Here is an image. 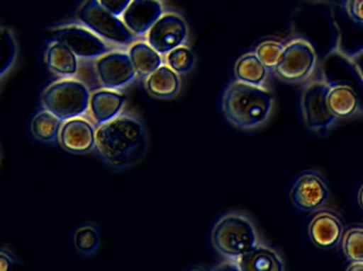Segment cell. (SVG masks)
<instances>
[{
    "label": "cell",
    "mask_w": 363,
    "mask_h": 271,
    "mask_svg": "<svg viewBox=\"0 0 363 271\" xmlns=\"http://www.w3.org/2000/svg\"><path fill=\"white\" fill-rule=\"evenodd\" d=\"M166 65L179 74H187L194 65V55L188 47L182 46L174 49L165 55Z\"/></svg>",
    "instance_id": "obj_27"
},
{
    "label": "cell",
    "mask_w": 363,
    "mask_h": 271,
    "mask_svg": "<svg viewBox=\"0 0 363 271\" xmlns=\"http://www.w3.org/2000/svg\"><path fill=\"white\" fill-rule=\"evenodd\" d=\"M127 98L119 91L101 88L91 93L89 114L96 125H104L123 114Z\"/></svg>",
    "instance_id": "obj_15"
},
{
    "label": "cell",
    "mask_w": 363,
    "mask_h": 271,
    "mask_svg": "<svg viewBox=\"0 0 363 271\" xmlns=\"http://www.w3.org/2000/svg\"><path fill=\"white\" fill-rule=\"evenodd\" d=\"M347 270H363V261H352L347 267Z\"/></svg>",
    "instance_id": "obj_31"
},
{
    "label": "cell",
    "mask_w": 363,
    "mask_h": 271,
    "mask_svg": "<svg viewBox=\"0 0 363 271\" xmlns=\"http://www.w3.org/2000/svg\"><path fill=\"white\" fill-rule=\"evenodd\" d=\"M99 244L100 234L95 226L83 225L74 231V245L82 255L95 253Z\"/></svg>",
    "instance_id": "obj_23"
},
{
    "label": "cell",
    "mask_w": 363,
    "mask_h": 271,
    "mask_svg": "<svg viewBox=\"0 0 363 271\" xmlns=\"http://www.w3.org/2000/svg\"><path fill=\"white\" fill-rule=\"evenodd\" d=\"M330 83L313 80L307 83L301 96V113L307 129L328 132L338 120L328 108V93Z\"/></svg>",
    "instance_id": "obj_6"
},
{
    "label": "cell",
    "mask_w": 363,
    "mask_h": 271,
    "mask_svg": "<svg viewBox=\"0 0 363 271\" xmlns=\"http://www.w3.org/2000/svg\"><path fill=\"white\" fill-rule=\"evenodd\" d=\"M45 63L51 71L63 78H72L79 70V59L65 44L53 40L45 50Z\"/></svg>",
    "instance_id": "obj_17"
},
{
    "label": "cell",
    "mask_w": 363,
    "mask_h": 271,
    "mask_svg": "<svg viewBox=\"0 0 363 271\" xmlns=\"http://www.w3.org/2000/svg\"><path fill=\"white\" fill-rule=\"evenodd\" d=\"M13 259L10 253L0 250V271L10 270L12 268Z\"/></svg>",
    "instance_id": "obj_30"
},
{
    "label": "cell",
    "mask_w": 363,
    "mask_h": 271,
    "mask_svg": "<svg viewBox=\"0 0 363 271\" xmlns=\"http://www.w3.org/2000/svg\"><path fill=\"white\" fill-rule=\"evenodd\" d=\"M98 1L113 14L121 16L125 8L131 4L132 0H98Z\"/></svg>",
    "instance_id": "obj_28"
},
{
    "label": "cell",
    "mask_w": 363,
    "mask_h": 271,
    "mask_svg": "<svg viewBox=\"0 0 363 271\" xmlns=\"http://www.w3.org/2000/svg\"><path fill=\"white\" fill-rule=\"evenodd\" d=\"M61 125L62 121L44 108L32 119L31 132L38 140L52 142L57 140Z\"/></svg>",
    "instance_id": "obj_22"
},
{
    "label": "cell",
    "mask_w": 363,
    "mask_h": 271,
    "mask_svg": "<svg viewBox=\"0 0 363 271\" xmlns=\"http://www.w3.org/2000/svg\"><path fill=\"white\" fill-rule=\"evenodd\" d=\"M284 46L275 40H266L260 42L255 49V54L268 70H274L283 57Z\"/></svg>",
    "instance_id": "obj_26"
},
{
    "label": "cell",
    "mask_w": 363,
    "mask_h": 271,
    "mask_svg": "<svg viewBox=\"0 0 363 271\" xmlns=\"http://www.w3.org/2000/svg\"><path fill=\"white\" fill-rule=\"evenodd\" d=\"M180 74L168 65H162L146 79V88L152 97L157 99H172L180 93Z\"/></svg>",
    "instance_id": "obj_18"
},
{
    "label": "cell",
    "mask_w": 363,
    "mask_h": 271,
    "mask_svg": "<svg viewBox=\"0 0 363 271\" xmlns=\"http://www.w3.org/2000/svg\"><path fill=\"white\" fill-rule=\"evenodd\" d=\"M330 197L328 183L321 175L307 172L300 175L292 185L290 198L298 210L313 212L325 204Z\"/></svg>",
    "instance_id": "obj_11"
},
{
    "label": "cell",
    "mask_w": 363,
    "mask_h": 271,
    "mask_svg": "<svg viewBox=\"0 0 363 271\" xmlns=\"http://www.w3.org/2000/svg\"><path fill=\"white\" fill-rule=\"evenodd\" d=\"M317 66V53L311 42L303 38H294L285 45L283 57L275 72L279 79L288 83L307 80Z\"/></svg>",
    "instance_id": "obj_8"
},
{
    "label": "cell",
    "mask_w": 363,
    "mask_h": 271,
    "mask_svg": "<svg viewBox=\"0 0 363 271\" xmlns=\"http://www.w3.org/2000/svg\"><path fill=\"white\" fill-rule=\"evenodd\" d=\"M328 104L333 114L338 119L351 118L359 110V100L354 89L349 85L330 83Z\"/></svg>",
    "instance_id": "obj_20"
},
{
    "label": "cell",
    "mask_w": 363,
    "mask_h": 271,
    "mask_svg": "<svg viewBox=\"0 0 363 271\" xmlns=\"http://www.w3.org/2000/svg\"><path fill=\"white\" fill-rule=\"evenodd\" d=\"M347 10L354 21L363 25V0H347Z\"/></svg>",
    "instance_id": "obj_29"
},
{
    "label": "cell",
    "mask_w": 363,
    "mask_h": 271,
    "mask_svg": "<svg viewBox=\"0 0 363 271\" xmlns=\"http://www.w3.org/2000/svg\"><path fill=\"white\" fill-rule=\"evenodd\" d=\"M53 40L65 44L81 59H96L119 48L102 40L83 23H66L50 30Z\"/></svg>",
    "instance_id": "obj_7"
},
{
    "label": "cell",
    "mask_w": 363,
    "mask_h": 271,
    "mask_svg": "<svg viewBox=\"0 0 363 271\" xmlns=\"http://www.w3.org/2000/svg\"><path fill=\"white\" fill-rule=\"evenodd\" d=\"M235 76L240 82L255 86H264L268 76V69L255 53H247L237 61Z\"/></svg>",
    "instance_id": "obj_21"
},
{
    "label": "cell",
    "mask_w": 363,
    "mask_h": 271,
    "mask_svg": "<svg viewBox=\"0 0 363 271\" xmlns=\"http://www.w3.org/2000/svg\"><path fill=\"white\" fill-rule=\"evenodd\" d=\"M342 251L345 258L350 261H363V227L356 226L350 228L345 234L342 240Z\"/></svg>",
    "instance_id": "obj_24"
},
{
    "label": "cell",
    "mask_w": 363,
    "mask_h": 271,
    "mask_svg": "<svg viewBox=\"0 0 363 271\" xmlns=\"http://www.w3.org/2000/svg\"><path fill=\"white\" fill-rule=\"evenodd\" d=\"M235 262L237 270L283 271L285 264L277 250L258 243L255 247Z\"/></svg>",
    "instance_id": "obj_16"
},
{
    "label": "cell",
    "mask_w": 363,
    "mask_h": 271,
    "mask_svg": "<svg viewBox=\"0 0 363 271\" xmlns=\"http://www.w3.org/2000/svg\"><path fill=\"white\" fill-rule=\"evenodd\" d=\"M163 14L160 0H132L121 17L136 38H142Z\"/></svg>",
    "instance_id": "obj_13"
},
{
    "label": "cell",
    "mask_w": 363,
    "mask_h": 271,
    "mask_svg": "<svg viewBox=\"0 0 363 271\" xmlns=\"http://www.w3.org/2000/svg\"><path fill=\"white\" fill-rule=\"evenodd\" d=\"M91 91L74 78H63L49 84L42 93V105L63 121L84 116L89 113Z\"/></svg>",
    "instance_id": "obj_4"
},
{
    "label": "cell",
    "mask_w": 363,
    "mask_h": 271,
    "mask_svg": "<svg viewBox=\"0 0 363 271\" xmlns=\"http://www.w3.org/2000/svg\"><path fill=\"white\" fill-rule=\"evenodd\" d=\"M188 27L176 13H164L146 34V40L162 55L185 44Z\"/></svg>",
    "instance_id": "obj_10"
},
{
    "label": "cell",
    "mask_w": 363,
    "mask_h": 271,
    "mask_svg": "<svg viewBox=\"0 0 363 271\" xmlns=\"http://www.w3.org/2000/svg\"><path fill=\"white\" fill-rule=\"evenodd\" d=\"M78 19L102 40L117 47L130 46L138 38L121 16L104 8L98 0H86L79 8Z\"/></svg>",
    "instance_id": "obj_5"
},
{
    "label": "cell",
    "mask_w": 363,
    "mask_h": 271,
    "mask_svg": "<svg viewBox=\"0 0 363 271\" xmlns=\"http://www.w3.org/2000/svg\"><path fill=\"white\" fill-rule=\"evenodd\" d=\"M95 70L102 88L115 91L125 88L138 76L129 53L121 48L108 51L96 59Z\"/></svg>",
    "instance_id": "obj_9"
},
{
    "label": "cell",
    "mask_w": 363,
    "mask_h": 271,
    "mask_svg": "<svg viewBox=\"0 0 363 271\" xmlns=\"http://www.w3.org/2000/svg\"><path fill=\"white\" fill-rule=\"evenodd\" d=\"M95 149L113 170H127L138 163L148 149L146 127L140 117L123 113L97 125Z\"/></svg>",
    "instance_id": "obj_1"
},
{
    "label": "cell",
    "mask_w": 363,
    "mask_h": 271,
    "mask_svg": "<svg viewBox=\"0 0 363 271\" xmlns=\"http://www.w3.org/2000/svg\"><path fill=\"white\" fill-rule=\"evenodd\" d=\"M358 202H359L360 207L363 209V185L360 188L359 193H358Z\"/></svg>",
    "instance_id": "obj_32"
},
{
    "label": "cell",
    "mask_w": 363,
    "mask_h": 271,
    "mask_svg": "<svg viewBox=\"0 0 363 271\" xmlns=\"http://www.w3.org/2000/svg\"><path fill=\"white\" fill-rule=\"evenodd\" d=\"M272 93L264 86L247 84L236 80L222 96V112L230 125L243 131L262 127L273 110Z\"/></svg>",
    "instance_id": "obj_2"
},
{
    "label": "cell",
    "mask_w": 363,
    "mask_h": 271,
    "mask_svg": "<svg viewBox=\"0 0 363 271\" xmlns=\"http://www.w3.org/2000/svg\"><path fill=\"white\" fill-rule=\"evenodd\" d=\"M311 242L319 248H334L342 240L343 224L340 217L330 211H321L311 219L308 226Z\"/></svg>",
    "instance_id": "obj_14"
},
{
    "label": "cell",
    "mask_w": 363,
    "mask_h": 271,
    "mask_svg": "<svg viewBox=\"0 0 363 271\" xmlns=\"http://www.w3.org/2000/svg\"><path fill=\"white\" fill-rule=\"evenodd\" d=\"M16 42L12 32L0 27V78L12 67L16 57Z\"/></svg>",
    "instance_id": "obj_25"
},
{
    "label": "cell",
    "mask_w": 363,
    "mask_h": 271,
    "mask_svg": "<svg viewBox=\"0 0 363 271\" xmlns=\"http://www.w3.org/2000/svg\"><path fill=\"white\" fill-rule=\"evenodd\" d=\"M97 125L84 116L68 119L60 129V144L72 154H86L95 149Z\"/></svg>",
    "instance_id": "obj_12"
},
{
    "label": "cell",
    "mask_w": 363,
    "mask_h": 271,
    "mask_svg": "<svg viewBox=\"0 0 363 271\" xmlns=\"http://www.w3.org/2000/svg\"><path fill=\"white\" fill-rule=\"evenodd\" d=\"M211 238L213 249L228 261H236L259 243L253 221L240 213L220 217L213 225Z\"/></svg>",
    "instance_id": "obj_3"
},
{
    "label": "cell",
    "mask_w": 363,
    "mask_h": 271,
    "mask_svg": "<svg viewBox=\"0 0 363 271\" xmlns=\"http://www.w3.org/2000/svg\"><path fill=\"white\" fill-rule=\"evenodd\" d=\"M138 76L147 79L164 64L163 57L147 40H135L128 48Z\"/></svg>",
    "instance_id": "obj_19"
}]
</instances>
